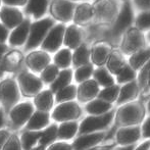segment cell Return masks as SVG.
<instances>
[{"instance_id": "27", "label": "cell", "mask_w": 150, "mask_h": 150, "mask_svg": "<svg viewBox=\"0 0 150 150\" xmlns=\"http://www.w3.org/2000/svg\"><path fill=\"white\" fill-rule=\"evenodd\" d=\"M149 59H150V48L140 49L132 54V56L130 58V65L135 71L136 69H140Z\"/></svg>"}, {"instance_id": "44", "label": "cell", "mask_w": 150, "mask_h": 150, "mask_svg": "<svg viewBox=\"0 0 150 150\" xmlns=\"http://www.w3.org/2000/svg\"><path fill=\"white\" fill-rule=\"evenodd\" d=\"M134 4L139 10H149L150 0H134Z\"/></svg>"}, {"instance_id": "48", "label": "cell", "mask_w": 150, "mask_h": 150, "mask_svg": "<svg viewBox=\"0 0 150 150\" xmlns=\"http://www.w3.org/2000/svg\"><path fill=\"white\" fill-rule=\"evenodd\" d=\"M7 36H8L7 29L2 24H0V43H3L6 40V38H7Z\"/></svg>"}, {"instance_id": "16", "label": "cell", "mask_w": 150, "mask_h": 150, "mask_svg": "<svg viewBox=\"0 0 150 150\" xmlns=\"http://www.w3.org/2000/svg\"><path fill=\"white\" fill-rule=\"evenodd\" d=\"M34 107L36 110L46 111L49 112L52 109L54 104L53 92L51 90H43L40 91L38 94L34 96Z\"/></svg>"}, {"instance_id": "24", "label": "cell", "mask_w": 150, "mask_h": 150, "mask_svg": "<svg viewBox=\"0 0 150 150\" xmlns=\"http://www.w3.org/2000/svg\"><path fill=\"white\" fill-rule=\"evenodd\" d=\"M41 136V131L23 130L21 133L20 140L23 150H31L38 144V141Z\"/></svg>"}, {"instance_id": "53", "label": "cell", "mask_w": 150, "mask_h": 150, "mask_svg": "<svg viewBox=\"0 0 150 150\" xmlns=\"http://www.w3.org/2000/svg\"><path fill=\"white\" fill-rule=\"evenodd\" d=\"M135 146L133 144H130V145H124V147L120 148L119 150H134Z\"/></svg>"}, {"instance_id": "18", "label": "cell", "mask_w": 150, "mask_h": 150, "mask_svg": "<svg viewBox=\"0 0 150 150\" xmlns=\"http://www.w3.org/2000/svg\"><path fill=\"white\" fill-rule=\"evenodd\" d=\"M139 93V85L134 81L125 83V85L120 89L119 96L117 102L119 104H125L127 102L134 100L137 98Z\"/></svg>"}, {"instance_id": "32", "label": "cell", "mask_w": 150, "mask_h": 150, "mask_svg": "<svg viewBox=\"0 0 150 150\" xmlns=\"http://www.w3.org/2000/svg\"><path fill=\"white\" fill-rule=\"evenodd\" d=\"M89 57L90 52L87 49V47L86 46H80V47L77 48L74 55L71 56V60H73L75 67H79L81 65L87 64L89 62Z\"/></svg>"}, {"instance_id": "38", "label": "cell", "mask_w": 150, "mask_h": 150, "mask_svg": "<svg viewBox=\"0 0 150 150\" xmlns=\"http://www.w3.org/2000/svg\"><path fill=\"white\" fill-rule=\"evenodd\" d=\"M58 73V67L55 64H48L45 69L42 71L41 74V81L45 84H51L56 79Z\"/></svg>"}, {"instance_id": "54", "label": "cell", "mask_w": 150, "mask_h": 150, "mask_svg": "<svg viewBox=\"0 0 150 150\" xmlns=\"http://www.w3.org/2000/svg\"><path fill=\"white\" fill-rule=\"evenodd\" d=\"M31 150H46V147L43 146V145H40V144H37L35 147H33Z\"/></svg>"}, {"instance_id": "55", "label": "cell", "mask_w": 150, "mask_h": 150, "mask_svg": "<svg viewBox=\"0 0 150 150\" xmlns=\"http://www.w3.org/2000/svg\"><path fill=\"white\" fill-rule=\"evenodd\" d=\"M147 85H149V87H150V71H149V76H148V81H147Z\"/></svg>"}, {"instance_id": "13", "label": "cell", "mask_w": 150, "mask_h": 150, "mask_svg": "<svg viewBox=\"0 0 150 150\" xmlns=\"http://www.w3.org/2000/svg\"><path fill=\"white\" fill-rule=\"evenodd\" d=\"M52 14L62 22H69L73 18L74 4L67 0H55L52 4Z\"/></svg>"}, {"instance_id": "39", "label": "cell", "mask_w": 150, "mask_h": 150, "mask_svg": "<svg viewBox=\"0 0 150 150\" xmlns=\"http://www.w3.org/2000/svg\"><path fill=\"white\" fill-rule=\"evenodd\" d=\"M135 77H136L135 69H132L131 65H127V64H125L124 67H122V69L117 74V80L120 84L134 81Z\"/></svg>"}, {"instance_id": "47", "label": "cell", "mask_w": 150, "mask_h": 150, "mask_svg": "<svg viewBox=\"0 0 150 150\" xmlns=\"http://www.w3.org/2000/svg\"><path fill=\"white\" fill-rule=\"evenodd\" d=\"M115 147V144L111 143V144H105V145H99V146H94L90 147V148L86 149V150H112Z\"/></svg>"}, {"instance_id": "57", "label": "cell", "mask_w": 150, "mask_h": 150, "mask_svg": "<svg viewBox=\"0 0 150 150\" xmlns=\"http://www.w3.org/2000/svg\"><path fill=\"white\" fill-rule=\"evenodd\" d=\"M149 39H150V34H149Z\"/></svg>"}, {"instance_id": "9", "label": "cell", "mask_w": 150, "mask_h": 150, "mask_svg": "<svg viewBox=\"0 0 150 150\" xmlns=\"http://www.w3.org/2000/svg\"><path fill=\"white\" fill-rule=\"evenodd\" d=\"M105 136H106V134L102 132H94L79 135V137L73 142L71 147H73V150H86L100 143L105 138Z\"/></svg>"}, {"instance_id": "28", "label": "cell", "mask_w": 150, "mask_h": 150, "mask_svg": "<svg viewBox=\"0 0 150 150\" xmlns=\"http://www.w3.org/2000/svg\"><path fill=\"white\" fill-rule=\"evenodd\" d=\"M64 44L69 48H77L81 42V33L75 26H71L64 33Z\"/></svg>"}, {"instance_id": "15", "label": "cell", "mask_w": 150, "mask_h": 150, "mask_svg": "<svg viewBox=\"0 0 150 150\" xmlns=\"http://www.w3.org/2000/svg\"><path fill=\"white\" fill-rule=\"evenodd\" d=\"M141 130L138 127H132V128H122L117 131L115 138L117 142L120 145H130L134 144L135 142L140 139Z\"/></svg>"}, {"instance_id": "36", "label": "cell", "mask_w": 150, "mask_h": 150, "mask_svg": "<svg viewBox=\"0 0 150 150\" xmlns=\"http://www.w3.org/2000/svg\"><path fill=\"white\" fill-rule=\"evenodd\" d=\"M106 62H107V69H108V71L110 73L115 74V75H117L120 69H122V67L126 64L124 59L122 58V56L119 55L117 53L109 54Z\"/></svg>"}, {"instance_id": "59", "label": "cell", "mask_w": 150, "mask_h": 150, "mask_svg": "<svg viewBox=\"0 0 150 150\" xmlns=\"http://www.w3.org/2000/svg\"><path fill=\"white\" fill-rule=\"evenodd\" d=\"M149 149H150V148H149Z\"/></svg>"}, {"instance_id": "26", "label": "cell", "mask_w": 150, "mask_h": 150, "mask_svg": "<svg viewBox=\"0 0 150 150\" xmlns=\"http://www.w3.org/2000/svg\"><path fill=\"white\" fill-rule=\"evenodd\" d=\"M71 79H73V71L69 69H63L62 71L58 73L56 79L50 84V90L53 93H56L61 88L69 85L71 82Z\"/></svg>"}, {"instance_id": "12", "label": "cell", "mask_w": 150, "mask_h": 150, "mask_svg": "<svg viewBox=\"0 0 150 150\" xmlns=\"http://www.w3.org/2000/svg\"><path fill=\"white\" fill-rule=\"evenodd\" d=\"M133 22V10L132 6L130 3H126L122 8L119 18H117V22L115 24V27L112 29L113 35L117 36L124 33L129 27L131 26Z\"/></svg>"}, {"instance_id": "11", "label": "cell", "mask_w": 150, "mask_h": 150, "mask_svg": "<svg viewBox=\"0 0 150 150\" xmlns=\"http://www.w3.org/2000/svg\"><path fill=\"white\" fill-rule=\"evenodd\" d=\"M99 93V85L95 80H86L77 89V98L80 102L86 103L93 100Z\"/></svg>"}, {"instance_id": "33", "label": "cell", "mask_w": 150, "mask_h": 150, "mask_svg": "<svg viewBox=\"0 0 150 150\" xmlns=\"http://www.w3.org/2000/svg\"><path fill=\"white\" fill-rule=\"evenodd\" d=\"M120 93V87L117 85H111L108 87H105L102 91H99L98 93V98L102 99L104 101H107L109 103H112L115 101H117V96Z\"/></svg>"}, {"instance_id": "30", "label": "cell", "mask_w": 150, "mask_h": 150, "mask_svg": "<svg viewBox=\"0 0 150 150\" xmlns=\"http://www.w3.org/2000/svg\"><path fill=\"white\" fill-rule=\"evenodd\" d=\"M109 56V50L105 46H96L91 52V58L96 65H103Z\"/></svg>"}, {"instance_id": "52", "label": "cell", "mask_w": 150, "mask_h": 150, "mask_svg": "<svg viewBox=\"0 0 150 150\" xmlns=\"http://www.w3.org/2000/svg\"><path fill=\"white\" fill-rule=\"evenodd\" d=\"M6 49H7L6 46L3 45L2 43H0V62H1V58H2V56H3V54L5 53Z\"/></svg>"}, {"instance_id": "7", "label": "cell", "mask_w": 150, "mask_h": 150, "mask_svg": "<svg viewBox=\"0 0 150 150\" xmlns=\"http://www.w3.org/2000/svg\"><path fill=\"white\" fill-rule=\"evenodd\" d=\"M52 25H53V21L50 18H44V20L35 23L31 28L30 37H29L26 46L27 49H34L37 46H39L42 40L46 36L47 32L52 27Z\"/></svg>"}, {"instance_id": "46", "label": "cell", "mask_w": 150, "mask_h": 150, "mask_svg": "<svg viewBox=\"0 0 150 150\" xmlns=\"http://www.w3.org/2000/svg\"><path fill=\"white\" fill-rule=\"evenodd\" d=\"M10 132L9 130H6V129H0V150L3 147L4 142L6 141V139L8 138Z\"/></svg>"}, {"instance_id": "58", "label": "cell", "mask_w": 150, "mask_h": 150, "mask_svg": "<svg viewBox=\"0 0 150 150\" xmlns=\"http://www.w3.org/2000/svg\"><path fill=\"white\" fill-rule=\"evenodd\" d=\"M0 3H1V0H0Z\"/></svg>"}, {"instance_id": "10", "label": "cell", "mask_w": 150, "mask_h": 150, "mask_svg": "<svg viewBox=\"0 0 150 150\" xmlns=\"http://www.w3.org/2000/svg\"><path fill=\"white\" fill-rule=\"evenodd\" d=\"M64 27L62 25H58L52 28L48 35L46 36L45 40H44L43 44H42V48L46 51L54 52L60 47L61 43H62L63 35H64Z\"/></svg>"}, {"instance_id": "1", "label": "cell", "mask_w": 150, "mask_h": 150, "mask_svg": "<svg viewBox=\"0 0 150 150\" xmlns=\"http://www.w3.org/2000/svg\"><path fill=\"white\" fill-rule=\"evenodd\" d=\"M145 109L139 102H131L122 105L115 115V126H136L144 119Z\"/></svg>"}, {"instance_id": "43", "label": "cell", "mask_w": 150, "mask_h": 150, "mask_svg": "<svg viewBox=\"0 0 150 150\" xmlns=\"http://www.w3.org/2000/svg\"><path fill=\"white\" fill-rule=\"evenodd\" d=\"M46 150H73L71 144L63 141H58V142H53L46 147Z\"/></svg>"}, {"instance_id": "17", "label": "cell", "mask_w": 150, "mask_h": 150, "mask_svg": "<svg viewBox=\"0 0 150 150\" xmlns=\"http://www.w3.org/2000/svg\"><path fill=\"white\" fill-rule=\"evenodd\" d=\"M50 62V57L47 53L43 51L33 52L30 55H28L26 59V63L31 71L35 73L42 71Z\"/></svg>"}, {"instance_id": "14", "label": "cell", "mask_w": 150, "mask_h": 150, "mask_svg": "<svg viewBox=\"0 0 150 150\" xmlns=\"http://www.w3.org/2000/svg\"><path fill=\"white\" fill-rule=\"evenodd\" d=\"M50 113L46 111L36 110L33 112L26 125L24 126V130L31 131H41L50 124Z\"/></svg>"}, {"instance_id": "6", "label": "cell", "mask_w": 150, "mask_h": 150, "mask_svg": "<svg viewBox=\"0 0 150 150\" xmlns=\"http://www.w3.org/2000/svg\"><path fill=\"white\" fill-rule=\"evenodd\" d=\"M18 85L21 94L24 97H34L43 88V82L41 79L28 71H23L18 75Z\"/></svg>"}, {"instance_id": "40", "label": "cell", "mask_w": 150, "mask_h": 150, "mask_svg": "<svg viewBox=\"0 0 150 150\" xmlns=\"http://www.w3.org/2000/svg\"><path fill=\"white\" fill-rule=\"evenodd\" d=\"M92 74H93V67L89 64V63H87V64L81 65V67H78L75 73V79L78 83H82V82L89 79Z\"/></svg>"}, {"instance_id": "35", "label": "cell", "mask_w": 150, "mask_h": 150, "mask_svg": "<svg viewBox=\"0 0 150 150\" xmlns=\"http://www.w3.org/2000/svg\"><path fill=\"white\" fill-rule=\"evenodd\" d=\"M92 16V7L87 3L81 4L77 7L75 12V20L76 23H85Z\"/></svg>"}, {"instance_id": "29", "label": "cell", "mask_w": 150, "mask_h": 150, "mask_svg": "<svg viewBox=\"0 0 150 150\" xmlns=\"http://www.w3.org/2000/svg\"><path fill=\"white\" fill-rule=\"evenodd\" d=\"M77 97V87L74 85H67L58 90L55 94V101L57 103L71 101Z\"/></svg>"}, {"instance_id": "25", "label": "cell", "mask_w": 150, "mask_h": 150, "mask_svg": "<svg viewBox=\"0 0 150 150\" xmlns=\"http://www.w3.org/2000/svg\"><path fill=\"white\" fill-rule=\"evenodd\" d=\"M57 128L58 126L56 124H49L46 128L41 130V136L38 141V144L47 147L51 143L55 142L57 139Z\"/></svg>"}, {"instance_id": "31", "label": "cell", "mask_w": 150, "mask_h": 150, "mask_svg": "<svg viewBox=\"0 0 150 150\" xmlns=\"http://www.w3.org/2000/svg\"><path fill=\"white\" fill-rule=\"evenodd\" d=\"M47 8V0H29L28 12L33 14L35 18H40L46 11Z\"/></svg>"}, {"instance_id": "21", "label": "cell", "mask_w": 150, "mask_h": 150, "mask_svg": "<svg viewBox=\"0 0 150 150\" xmlns=\"http://www.w3.org/2000/svg\"><path fill=\"white\" fill-rule=\"evenodd\" d=\"M78 130H79V125L77 120L61 122L57 128V139L62 141L71 140L77 135Z\"/></svg>"}, {"instance_id": "50", "label": "cell", "mask_w": 150, "mask_h": 150, "mask_svg": "<svg viewBox=\"0 0 150 150\" xmlns=\"http://www.w3.org/2000/svg\"><path fill=\"white\" fill-rule=\"evenodd\" d=\"M4 126H6V115L1 107L0 108V129H3Z\"/></svg>"}, {"instance_id": "8", "label": "cell", "mask_w": 150, "mask_h": 150, "mask_svg": "<svg viewBox=\"0 0 150 150\" xmlns=\"http://www.w3.org/2000/svg\"><path fill=\"white\" fill-rule=\"evenodd\" d=\"M144 45V38L138 29H131L128 31L122 43V51L127 54H133L140 50Z\"/></svg>"}, {"instance_id": "49", "label": "cell", "mask_w": 150, "mask_h": 150, "mask_svg": "<svg viewBox=\"0 0 150 150\" xmlns=\"http://www.w3.org/2000/svg\"><path fill=\"white\" fill-rule=\"evenodd\" d=\"M3 2L8 5H25L27 0H3Z\"/></svg>"}, {"instance_id": "56", "label": "cell", "mask_w": 150, "mask_h": 150, "mask_svg": "<svg viewBox=\"0 0 150 150\" xmlns=\"http://www.w3.org/2000/svg\"><path fill=\"white\" fill-rule=\"evenodd\" d=\"M148 110L150 111V100L148 101Z\"/></svg>"}, {"instance_id": "41", "label": "cell", "mask_w": 150, "mask_h": 150, "mask_svg": "<svg viewBox=\"0 0 150 150\" xmlns=\"http://www.w3.org/2000/svg\"><path fill=\"white\" fill-rule=\"evenodd\" d=\"M1 150H23L20 137L16 133H10Z\"/></svg>"}, {"instance_id": "42", "label": "cell", "mask_w": 150, "mask_h": 150, "mask_svg": "<svg viewBox=\"0 0 150 150\" xmlns=\"http://www.w3.org/2000/svg\"><path fill=\"white\" fill-rule=\"evenodd\" d=\"M136 25L138 29L142 31L150 30V9L149 10H143L136 20Z\"/></svg>"}, {"instance_id": "51", "label": "cell", "mask_w": 150, "mask_h": 150, "mask_svg": "<svg viewBox=\"0 0 150 150\" xmlns=\"http://www.w3.org/2000/svg\"><path fill=\"white\" fill-rule=\"evenodd\" d=\"M150 148V141H146L143 142L142 144L139 145L137 148H134V150H149Z\"/></svg>"}, {"instance_id": "19", "label": "cell", "mask_w": 150, "mask_h": 150, "mask_svg": "<svg viewBox=\"0 0 150 150\" xmlns=\"http://www.w3.org/2000/svg\"><path fill=\"white\" fill-rule=\"evenodd\" d=\"M23 61V55L18 51H12L8 53L0 62V74L1 73H11L20 67Z\"/></svg>"}, {"instance_id": "22", "label": "cell", "mask_w": 150, "mask_h": 150, "mask_svg": "<svg viewBox=\"0 0 150 150\" xmlns=\"http://www.w3.org/2000/svg\"><path fill=\"white\" fill-rule=\"evenodd\" d=\"M29 31H30V23H29V21L21 23L18 28L12 32V34L10 35L9 38L10 44L13 46L23 45L26 42Z\"/></svg>"}, {"instance_id": "23", "label": "cell", "mask_w": 150, "mask_h": 150, "mask_svg": "<svg viewBox=\"0 0 150 150\" xmlns=\"http://www.w3.org/2000/svg\"><path fill=\"white\" fill-rule=\"evenodd\" d=\"M112 108L111 103L104 101L102 99H93L88 102V104L86 105L85 109L88 113H90L91 115H100L103 113L108 112L110 109Z\"/></svg>"}, {"instance_id": "4", "label": "cell", "mask_w": 150, "mask_h": 150, "mask_svg": "<svg viewBox=\"0 0 150 150\" xmlns=\"http://www.w3.org/2000/svg\"><path fill=\"white\" fill-rule=\"evenodd\" d=\"M113 117H115V112L108 111V112L100 115H90V117H85L79 126L78 133L79 135H82L104 130L112 122Z\"/></svg>"}, {"instance_id": "37", "label": "cell", "mask_w": 150, "mask_h": 150, "mask_svg": "<svg viewBox=\"0 0 150 150\" xmlns=\"http://www.w3.org/2000/svg\"><path fill=\"white\" fill-rule=\"evenodd\" d=\"M55 65L61 69H67L69 67L71 62V53L69 49H61L59 52L54 56Z\"/></svg>"}, {"instance_id": "3", "label": "cell", "mask_w": 150, "mask_h": 150, "mask_svg": "<svg viewBox=\"0 0 150 150\" xmlns=\"http://www.w3.org/2000/svg\"><path fill=\"white\" fill-rule=\"evenodd\" d=\"M21 98L18 85L13 79H5L0 82V103L5 115L18 104Z\"/></svg>"}, {"instance_id": "20", "label": "cell", "mask_w": 150, "mask_h": 150, "mask_svg": "<svg viewBox=\"0 0 150 150\" xmlns=\"http://www.w3.org/2000/svg\"><path fill=\"white\" fill-rule=\"evenodd\" d=\"M0 18L7 28H13L23 22V16L16 8L4 7L0 11Z\"/></svg>"}, {"instance_id": "2", "label": "cell", "mask_w": 150, "mask_h": 150, "mask_svg": "<svg viewBox=\"0 0 150 150\" xmlns=\"http://www.w3.org/2000/svg\"><path fill=\"white\" fill-rule=\"evenodd\" d=\"M34 111L35 107L30 101L16 104L6 115V125L8 129L13 132L20 130L26 125Z\"/></svg>"}, {"instance_id": "45", "label": "cell", "mask_w": 150, "mask_h": 150, "mask_svg": "<svg viewBox=\"0 0 150 150\" xmlns=\"http://www.w3.org/2000/svg\"><path fill=\"white\" fill-rule=\"evenodd\" d=\"M142 136L144 138H150V117L144 122L142 126Z\"/></svg>"}, {"instance_id": "5", "label": "cell", "mask_w": 150, "mask_h": 150, "mask_svg": "<svg viewBox=\"0 0 150 150\" xmlns=\"http://www.w3.org/2000/svg\"><path fill=\"white\" fill-rule=\"evenodd\" d=\"M82 108L77 102L67 101L59 103L52 111L51 117L53 120L58 122H67V120H76L82 115Z\"/></svg>"}, {"instance_id": "34", "label": "cell", "mask_w": 150, "mask_h": 150, "mask_svg": "<svg viewBox=\"0 0 150 150\" xmlns=\"http://www.w3.org/2000/svg\"><path fill=\"white\" fill-rule=\"evenodd\" d=\"M94 78L95 81L98 83V85H101L103 87H108V86L115 84L113 78L111 77L109 71L106 69H103V67H100V69H96L94 71Z\"/></svg>"}]
</instances>
